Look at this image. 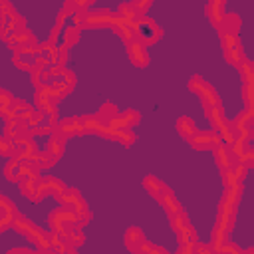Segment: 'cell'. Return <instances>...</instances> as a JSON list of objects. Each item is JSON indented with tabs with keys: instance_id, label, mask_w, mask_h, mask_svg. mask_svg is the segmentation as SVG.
<instances>
[{
	"instance_id": "obj_4",
	"label": "cell",
	"mask_w": 254,
	"mask_h": 254,
	"mask_svg": "<svg viewBox=\"0 0 254 254\" xmlns=\"http://www.w3.org/2000/svg\"><path fill=\"white\" fill-rule=\"evenodd\" d=\"M189 141H190V145H192L196 151L214 149L218 143H222L216 131H194V133L189 137Z\"/></svg>"
},
{
	"instance_id": "obj_8",
	"label": "cell",
	"mask_w": 254,
	"mask_h": 254,
	"mask_svg": "<svg viewBox=\"0 0 254 254\" xmlns=\"http://www.w3.org/2000/svg\"><path fill=\"white\" fill-rule=\"evenodd\" d=\"M232 127H238V129H248L252 131V125H254V111L252 107H244V111L238 113V117L230 123Z\"/></svg>"
},
{
	"instance_id": "obj_5",
	"label": "cell",
	"mask_w": 254,
	"mask_h": 254,
	"mask_svg": "<svg viewBox=\"0 0 254 254\" xmlns=\"http://www.w3.org/2000/svg\"><path fill=\"white\" fill-rule=\"evenodd\" d=\"M127 54H129V60L135 64V65H147L149 64V56H147V50H145V44L141 40H131L127 44Z\"/></svg>"
},
{
	"instance_id": "obj_24",
	"label": "cell",
	"mask_w": 254,
	"mask_h": 254,
	"mask_svg": "<svg viewBox=\"0 0 254 254\" xmlns=\"http://www.w3.org/2000/svg\"><path fill=\"white\" fill-rule=\"evenodd\" d=\"M67 2H75V0H67Z\"/></svg>"
},
{
	"instance_id": "obj_2",
	"label": "cell",
	"mask_w": 254,
	"mask_h": 254,
	"mask_svg": "<svg viewBox=\"0 0 254 254\" xmlns=\"http://www.w3.org/2000/svg\"><path fill=\"white\" fill-rule=\"evenodd\" d=\"M133 32H135V36H139V40L143 42V44H153V42H157L159 38H161V28L151 20V18H139L135 24H133Z\"/></svg>"
},
{
	"instance_id": "obj_1",
	"label": "cell",
	"mask_w": 254,
	"mask_h": 254,
	"mask_svg": "<svg viewBox=\"0 0 254 254\" xmlns=\"http://www.w3.org/2000/svg\"><path fill=\"white\" fill-rule=\"evenodd\" d=\"M189 89H190V91H194V93L202 99V103H204V107H206V109H208V107H214V105H220V101H218V95H216L214 87H212L210 83H206L200 75L190 77V81H189Z\"/></svg>"
},
{
	"instance_id": "obj_3",
	"label": "cell",
	"mask_w": 254,
	"mask_h": 254,
	"mask_svg": "<svg viewBox=\"0 0 254 254\" xmlns=\"http://www.w3.org/2000/svg\"><path fill=\"white\" fill-rule=\"evenodd\" d=\"M117 14L109 10H97V12H85L81 16V28H103V26H113Z\"/></svg>"
},
{
	"instance_id": "obj_12",
	"label": "cell",
	"mask_w": 254,
	"mask_h": 254,
	"mask_svg": "<svg viewBox=\"0 0 254 254\" xmlns=\"http://www.w3.org/2000/svg\"><path fill=\"white\" fill-rule=\"evenodd\" d=\"M8 44H10L12 50H20V48H24L26 44H34V36H30L26 30H20V32H16L14 38L8 40Z\"/></svg>"
},
{
	"instance_id": "obj_22",
	"label": "cell",
	"mask_w": 254,
	"mask_h": 254,
	"mask_svg": "<svg viewBox=\"0 0 254 254\" xmlns=\"http://www.w3.org/2000/svg\"><path fill=\"white\" fill-rule=\"evenodd\" d=\"M133 6H135V10H137L139 14H143V12H147V8L151 6V0H133Z\"/></svg>"
},
{
	"instance_id": "obj_6",
	"label": "cell",
	"mask_w": 254,
	"mask_h": 254,
	"mask_svg": "<svg viewBox=\"0 0 254 254\" xmlns=\"http://www.w3.org/2000/svg\"><path fill=\"white\" fill-rule=\"evenodd\" d=\"M206 16L212 26H220L224 18V0H206Z\"/></svg>"
},
{
	"instance_id": "obj_23",
	"label": "cell",
	"mask_w": 254,
	"mask_h": 254,
	"mask_svg": "<svg viewBox=\"0 0 254 254\" xmlns=\"http://www.w3.org/2000/svg\"><path fill=\"white\" fill-rule=\"evenodd\" d=\"M12 153V143L6 139H0V155H10Z\"/></svg>"
},
{
	"instance_id": "obj_7",
	"label": "cell",
	"mask_w": 254,
	"mask_h": 254,
	"mask_svg": "<svg viewBox=\"0 0 254 254\" xmlns=\"http://www.w3.org/2000/svg\"><path fill=\"white\" fill-rule=\"evenodd\" d=\"M58 131H60L64 137L79 135V133H83L81 119H77V117H67V119H62V121L58 123Z\"/></svg>"
},
{
	"instance_id": "obj_18",
	"label": "cell",
	"mask_w": 254,
	"mask_h": 254,
	"mask_svg": "<svg viewBox=\"0 0 254 254\" xmlns=\"http://www.w3.org/2000/svg\"><path fill=\"white\" fill-rule=\"evenodd\" d=\"M77 38H79V28L77 26H73V28H67L65 32H64V40H62V46H71L73 42H77Z\"/></svg>"
},
{
	"instance_id": "obj_11",
	"label": "cell",
	"mask_w": 254,
	"mask_h": 254,
	"mask_svg": "<svg viewBox=\"0 0 254 254\" xmlns=\"http://www.w3.org/2000/svg\"><path fill=\"white\" fill-rule=\"evenodd\" d=\"M145 187H147V190H149L155 198H159V200L169 192V189H167L159 179H155V177H147V179H145Z\"/></svg>"
},
{
	"instance_id": "obj_19",
	"label": "cell",
	"mask_w": 254,
	"mask_h": 254,
	"mask_svg": "<svg viewBox=\"0 0 254 254\" xmlns=\"http://www.w3.org/2000/svg\"><path fill=\"white\" fill-rule=\"evenodd\" d=\"M252 95H254V85H252V81H248V83L242 85V101H244L246 107L254 105V97Z\"/></svg>"
},
{
	"instance_id": "obj_15",
	"label": "cell",
	"mask_w": 254,
	"mask_h": 254,
	"mask_svg": "<svg viewBox=\"0 0 254 254\" xmlns=\"http://www.w3.org/2000/svg\"><path fill=\"white\" fill-rule=\"evenodd\" d=\"M64 143H65V137L58 131V133L50 139V147H48V151H50L54 157H60V155H62V151H64Z\"/></svg>"
},
{
	"instance_id": "obj_21",
	"label": "cell",
	"mask_w": 254,
	"mask_h": 254,
	"mask_svg": "<svg viewBox=\"0 0 254 254\" xmlns=\"http://www.w3.org/2000/svg\"><path fill=\"white\" fill-rule=\"evenodd\" d=\"M99 115L105 119H111V117H115L117 115V107L115 105H111V103H105V105H101V109H99Z\"/></svg>"
},
{
	"instance_id": "obj_16",
	"label": "cell",
	"mask_w": 254,
	"mask_h": 254,
	"mask_svg": "<svg viewBox=\"0 0 254 254\" xmlns=\"http://www.w3.org/2000/svg\"><path fill=\"white\" fill-rule=\"evenodd\" d=\"M42 190L44 192H62L64 185L54 177H46V179H42Z\"/></svg>"
},
{
	"instance_id": "obj_10",
	"label": "cell",
	"mask_w": 254,
	"mask_h": 254,
	"mask_svg": "<svg viewBox=\"0 0 254 254\" xmlns=\"http://www.w3.org/2000/svg\"><path fill=\"white\" fill-rule=\"evenodd\" d=\"M214 159H216V165L220 167V171H224V169H228V167H232V155H230V151H228V147H224V145H216L214 147Z\"/></svg>"
},
{
	"instance_id": "obj_20",
	"label": "cell",
	"mask_w": 254,
	"mask_h": 254,
	"mask_svg": "<svg viewBox=\"0 0 254 254\" xmlns=\"http://www.w3.org/2000/svg\"><path fill=\"white\" fill-rule=\"evenodd\" d=\"M161 200H163V204H165V208H167L169 214H179V202H177V198L171 192H167Z\"/></svg>"
},
{
	"instance_id": "obj_14",
	"label": "cell",
	"mask_w": 254,
	"mask_h": 254,
	"mask_svg": "<svg viewBox=\"0 0 254 254\" xmlns=\"http://www.w3.org/2000/svg\"><path fill=\"white\" fill-rule=\"evenodd\" d=\"M177 131L183 135V137H190L194 131H196V127H194V121L190 119V117H181L179 121H177Z\"/></svg>"
},
{
	"instance_id": "obj_13",
	"label": "cell",
	"mask_w": 254,
	"mask_h": 254,
	"mask_svg": "<svg viewBox=\"0 0 254 254\" xmlns=\"http://www.w3.org/2000/svg\"><path fill=\"white\" fill-rule=\"evenodd\" d=\"M81 125H83V131H91V133H97L103 125V117L97 113V115H83L81 117Z\"/></svg>"
},
{
	"instance_id": "obj_17",
	"label": "cell",
	"mask_w": 254,
	"mask_h": 254,
	"mask_svg": "<svg viewBox=\"0 0 254 254\" xmlns=\"http://www.w3.org/2000/svg\"><path fill=\"white\" fill-rule=\"evenodd\" d=\"M238 71H240V75H242L244 83H248V81H252V79H254V64H252L248 58L238 65Z\"/></svg>"
},
{
	"instance_id": "obj_9",
	"label": "cell",
	"mask_w": 254,
	"mask_h": 254,
	"mask_svg": "<svg viewBox=\"0 0 254 254\" xmlns=\"http://www.w3.org/2000/svg\"><path fill=\"white\" fill-rule=\"evenodd\" d=\"M224 58H226L234 67H238V65L246 60L244 50L240 48V44H238V42H236V44H232V46H228V48H224Z\"/></svg>"
}]
</instances>
